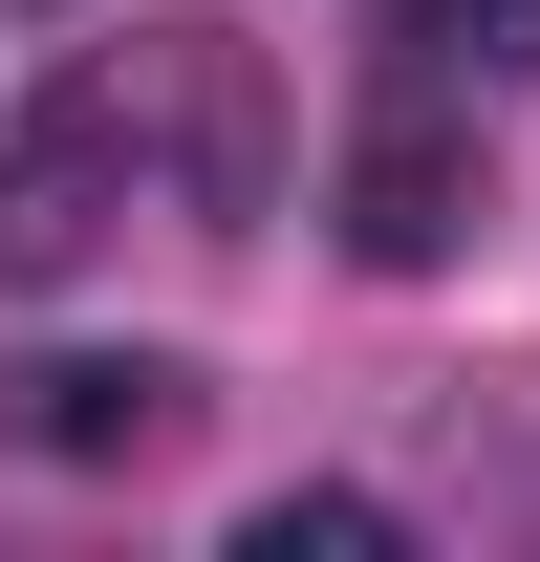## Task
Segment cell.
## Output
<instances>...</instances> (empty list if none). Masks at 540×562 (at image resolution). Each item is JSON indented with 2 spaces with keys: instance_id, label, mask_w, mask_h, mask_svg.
I'll return each instance as SVG.
<instances>
[{
  "instance_id": "2",
  "label": "cell",
  "mask_w": 540,
  "mask_h": 562,
  "mask_svg": "<svg viewBox=\"0 0 540 562\" xmlns=\"http://www.w3.org/2000/svg\"><path fill=\"white\" fill-rule=\"evenodd\" d=\"M0 432L66 454V476H109V454H173V432H195V368H173V347H66V368L0 390Z\"/></svg>"
},
{
  "instance_id": "3",
  "label": "cell",
  "mask_w": 540,
  "mask_h": 562,
  "mask_svg": "<svg viewBox=\"0 0 540 562\" xmlns=\"http://www.w3.org/2000/svg\"><path fill=\"white\" fill-rule=\"evenodd\" d=\"M475 238V151L432 131V109H368V131H346V260L368 281H432Z\"/></svg>"
},
{
  "instance_id": "1",
  "label": "cell",
  "mask_w": 540,
  "mask_h": 562,
  "mask_svg": "<svg viewBox=\"0 0 540 562\" xmlns=\"http://www.w3.org/2000/svg\"><path fill=\"white\" fill-rule=\"evenodd\" d=\"M109 195H131V87L22 109V151H0V281H66L87 238H109Z\"/></svg>"
},
{
  "instance_id": "4",
  "label": "cell",
  "mask_w": 540,
  "mask_h": 562,
  "mask_svg": "<svg viewBox=\"0 0 540 562\" xmlns=\"http://www.w3.org/2000/svg\"><path fill=\"white\" fill-rule=\"evenodd\" d=\"M368 541H390L368 497H260V562H368Z\"/></svg>"
}]
</instances>
